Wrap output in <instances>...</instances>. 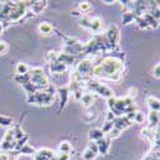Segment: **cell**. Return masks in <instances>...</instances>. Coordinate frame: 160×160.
Wrapping results in <instances>:
<instances>
[{
    "instance_id": "22",
    "label": "cell",
    "mask_w": 160,
    "mask_h": 160,
    "mask_svg": "<svg viewBox=\"0 0 160 160\" xmlns=\"http://www.w3.org/2000/svg\"><path fill=\"white\" fill-rule=\"evenodd\" d=\"M72 151V145L67 141H63L59 143V152L62 154H69Z\"/></svg>"
},
{
    "instance_id": "11",
    "label": "cell",
    "mask_w": 160,
    "mask_h": 160,
    "mask_svg": "<svg viewBox=\"0 0 160 160\" xmlns=\"http://www.w3.org/2000/svg\"><path fill=\"white\" fill-rule=\"evenodd\" d=\"M95 101V94L91 91H86L83 92V95L81 98V104L85 106V108H88V106H91L92 104H94Z\"/></svg>"
},
{
    "instance_id": "20",
    "label": "cell",
    "mask_w": 160,
    "mask_h": 160,
    "mask_svg": "<svg viewBox=\"0 0 160 160\" xmlns=\"http://www.w3.org/2000/svg\"><path fill=\"white\" fill-rule=\"evenodd\" d=\"M142 17L146 19V22L149 23V27H151V28H156L158 26H159V23H160V22H158V21L151 16V13H145Z\"/></svg>"
},
{
    "instance_id": "34",
    "label": "cell",
    "mask_w": 160,
    "mask_h": 160,
    "mask_svg": "<svg viewBox=\"0 0 160 160\" xmlns=\"http://www.w3.org/2000/svg\"><path fill=\"white\" fill-rule=\"evenodd\" d=\"M12 123H13V119L12 118L0 115V126H3V127H10Z\"/></svg>"
},
{
    "instance_id": "2",
    "label": "cell",
    "mask_w": 160,
    "mask_h": 160,
    "mask_svg": "<svg viewBox=\"0 0 160 160\" xmlns=\"http://www.w3.org/2000/svg\"><path fill=\"white\" fill-rule=\"evenodd\" d=\"M30 82L37 88V91H45L48 90L51 85L49 78L44 73L41 68H32L30 72Z\"/></svg>"
},
{
    "instance_id": "40",
    "label": "cell",
    "mask_w": 160,
    "mask_h": 160,
    "mask_svg": "<svg viewBox=\"0 0 160 160\" xmlns=\"http://www.w3.org/2000/svg\"><path fill=\"white\" fill-rule=\"evenodd\" d=\"M136 95H137V90L135 87H131L129 91H128V98L133 99V98H136Z\"/></svg>"
},
{
    "instance_id": "29",
    "label": "cell",
    "mask_w": 160,
    "mask_h": 160,
    "mask_svg": "<svg viewBox=\"0 0 160 160\" xmlns=\"http://www.w3.org/2000/svg\"><path fill=\"white\" fill-rule=\"evenodd\" d=\"M98 154H95L94 151H91L90 149H86L82 154V160H95Z\"/></svg>"
},
{
    "instance_id": "41",
    "label": "cell",
    "mask_w": 160,
    "mask_h": 160,
    "mask_svg": "<svg viewBox=\"0 0 160 160\" xmlns=\"http://www.w3.org/2000/svg\"><path fill=\"white\" fill-rule=\"evenodd\" d=\"M114 119H115V115L109 110L108 113H106V117H105V121H108V122H113L114 121Z\"/></svg>"
},
{
    "instance_id": "36",
    "label": "cell",
    "mask_w": 160,
    "mask_h": 160,
    "mask_svg": "<svg viewBox=\"0 0 160 160\" xmlns=\"http://www.w3.org/2000/svg\"><path fill=\"white\" fill-rule=\"evenodd\" d=\"M72 95H73L76 101H81V98L83 95V91L82 90H74V91H72Z\"/></svg>"
},
{
    "instance_id": "8",
    "label": "cell",
    "mask_w": 160,
    "mask_h": 160,
    "mask_svg": "<svg viewBox=\"0 0 160 160\" xmlns=\"http://www.w3.org/2000/svg\"><path fill=\"white\" fill-rule=\"evenodd\" d=\"M132 123H133V122H132V121H129V119H128L126 115L117 117V118L114 119V121H113L114 127H115V128H118V129H121L122 132H123L124 129H127Z\"/></svg>"
},
{
    "instance_id": "35",
    "label": "cell",
    "mask_w": 160,
    "mask_h": 160,
    "mask_svg": "<svg viewBox=\"0 0 160 160\" xmlns=\"http://www.w3.org/2000/svg\"><path fill=\"white\" fill-rule=\"evenodd\" d=\"M114 127V124H113V122H108V121H105L104 122V126H102V128H101V131L104 132V135H108V133L112 131V128Z\"/></svg>"
},
{
    "instance_id": "4",
    "label": "cell",
    "mask_w": 160,
    "mask_h": 160,
    "mask_svg": "<svg viewBox=\"0 0 160 160\" xmlns=\"http://www.w3.org/2000/svg\"><path fill=\"white\" fill-rule=\"evenodd\" d=\"M105 38L108 41L109 46L113 48V46H117L119 44V38H121V31H119L118 26L117 24H110L108 30L105 32Z\"/></svg>"
},
{
    "instance_id": "30",
    "label": "cell",
    "mask_w": 160,
    "mask_h": 160,
    "mask_svg": "<svg viewBox=\"0 0 160 160\" xmlns=\"http://www.w3.org/2000/svg\"><path fill=\"white\" fill-rule=\"evenodd\" d=\"M143 122H145V115H143V113L136 112V113H135V117H133V123H136V124H143Z\"/></svg>"
},
{
    "instance_id": "25",
    "label": "cell",
    "mask_w": 160,
    "mask_h": 160,
    "mask_svg": "<svg viewBox=\"0 0 160 160\" xmlns=\"http://www.w3.org/2000/svg\"><path fill=\"white\" fill-rule=\"evenodd\" d=\"M19 152L23 154V155H35V154H36V150L32 148V146H30V145L26 143L23 148L19 150Z\"/></svg>"
},
{
    "instance_id": "43",
    "label": "cell",
    "mask_w": 160,
    "mask_h": 160,
    "mask_svg": "<svg viewBox=\"0 0 160 160\" xmlns=\"http://www.w3.org/2000/svg\"><path fill=\"white\" fill-rule=\"evenodd\" d=\"M156 146H160V133H155L154 136V141H152Z\"/></svg>"
},
{
    "instance_id": "13",
    "label": "cell",
    "mask_w": 160,
    "mask_h": 160,
    "mask_svg": "<svg viewBox=\"0 0 160 160\" xmlns=\"http://www.w3.org/2000/svg\"><path fill=\"white\" fill-rule=\"evenodd\" d=\"M148 122H149V127L154 129L160 123V113H158V112H150L149 115H148Z\"/></svg>"
},
{
    "instance_id": "28",
    "label": "cell",
    "mask_w": 160,
    "mask_h": 160,
    "mask_svg": "<svg viewBox=\"0 0 160 160\" xmlns=\"http://www.w3.org/2000/svg\"><path fill=\"white\" fill-rule=\"evenodd\" d=\"M79 24H81L83 28L90 30V27H91V17H87V16L81 17V19H79Z\"/></svg>"
},
{
    "instance_id": "12",
    "label": "cell",
    "mask_w": 160,
    "mask_h": 160,
    "mask_svg": "<svg viewBox=\"0 0 160 160\" xmlns=\"http://www.w3.org/2000/svg\"><path fill=\"white\" fill-rule=\"evenodd\" d=\"M104 137H105V135H104V132L101 131V128H92V129H90V132H88V138H90V141L96 142V141H99V140H101V138H104Z\"/></svg>"
},
{
    "instance_id": "31",
    "label": "cell",
    "mask_w": 160,
    "mask_h": 160,
    "mask_svg": "<svg viewBox=\"0 0 160 160\" xmlns=\"http://www.w3.org/2000/svg\"><path fill=\"white\" fill-rule=\"evenodd\" d=\"M149 156L152 158V159H155V160H160V146H156V145H155L154 148L151 149Z\"/></svg>"
},
{
    "instance_id": "1",
    "label": "cell",
    "mask_w": 160,
    "mask_h": 160,
    "mask_svg": "<svg viewBox=\"0 0 160 160\" xmlns=\"http://www.w3.org/2000/svg\"><path fill=\"white\" fill-rule=\"evenodd\" d=\"M123 71H124V64L121 59L108 57L104 58L100 64L94 65L91 74L96 78H104L105 76H109L113 73H123Z\"/></svg>"
},
{
    "instance_id": "42",
    "label": "cell",
    "mask_w": 160,
    "mask_h": 160,
    "mask_svg": "<svg viewBox=\"0 0 160 160\" xmlns=\"http://www.w3.org/2000/svg\"><path fill=\"white\" fill-rule=\"evenodd\" d=\"M57 160H69V154H62L59 152L58 156H55Z\"/></svg>"
},
{
    "instance_id": "10",
    "label": "cell",
    "mask_w": 160,
    "mask_h": 160,
    "mask_svg": "<svg viewBox=\"0 0 160 160\" xmlns=\"http://www.w3.org/2000/svg\"><path fill=\"white\" fill-rule=\"evenodd\" d=\"M58 62H60V63H63V64H65L67 67H68L71 64H74L76 57L63 51V52H59V54H58Z\"/></svg>"
},
{
    "instance_id": "18",
    "label": "cell",
    "mask_w": 160,
    "mask_h": 160,
    "mask_svg": "<svg viewBox=\"0 0 160 160\" xmlns=\"http://www.w3.org/2000/svg\"><path fill=\"white\" fill-rule=\"evenodd\" d=\"M148 105H149V108H150V112H158L160 113V100L154 98V96H150L148 98Z\"/></svg>"
},
{
    "instance_id": "27",
    "label": "cell",
    "mask_w": 160,
    "mask_h": 160,
    "mask_svg": "<svg viewBox=\"0 0 160 160\" xmlns=\"http://www.w3.org/2000/svg\"><path fill=\"white\" fill-rule=\"evenodd\" d=\"M16 81L18 82V83H21L22 86H24V85H27L28 82H30V74L27 73V74H23V76H16Z\"/></svg>"
},
{
    "instance_id": "14",
    "label": "cell",
    "mask_w": 160,
    "mask_h": 160,
    "mask_svg": "<svg viewBox=\"0 0 160 160\" xmlns=\"http://www.w3.org/2000/svg\"><path fill=\"white\" fill-rule=\"evenodd\" d=\"M101 30H102V19H101L100 17L91 18V27H90V31H92L94 33H100Z\"/></svg>"
},
{
    "instance_id": "24",
    "label": "cell",
    "mask_w": 160,
    "mask_h": 160,
    "mask_svg": "<svg viewBox=\"0 0 160 160\" xmlns=\"http://www.w3.org/2000/svg\"><path fill=\"white\" fill-rule=\"evenodd\" d=\"M78 8H79V13H81V14H87V13L92 9V7L88 2H82L78 5Z\"/></svg>"
},
{
    "instance_id": "38",
    "label": "cell",
    "mask_w": 160,
    "mask_h": 160,
    "mask_svg": "<svg viewBox=\"0 0 160 160\" xmlns=\"http://www.w3.org/2000/svg\"><path fill=\"white\" fill-rule=\"evenodd\" d=\"M87 149H90L91 151H94L95 154H99L98 145H96V142H94V141H90V142H88V145H87Z\"/></svg>"
},
{
    "instance_id": "33",
    "label": "cell",
    "mask_w": 160,
    "mask_h": 160,
    "mask_svg": "<svg viewBox=\"0 0 160 160\" xmlns=\"http://www.w3.org/2000/svg\"><path fill=\"white\" fill-rule=\"evenodd\" d=\"M24 136H26V135H24V132L22 131V128H21L19 126H16V127H14V140H16V141H19V140H22Z\"/></svg>"
},
{
    "instance_id": "37",
    "label": "cell",
    "mask_w": 160,
    "mask_h": 160,
    "mask_svg": "<svg viewBox=\"0 0 160 160\" xmlns=\"http://www.w3.org/2000/svg\"><path fill=\"white\" fill-rule=\"evenodd\" d=\"M9 50V46L5 41H0V55H4L5 52H8Z\"/></svg>"
},
{
    "instance_id": "16",
    "label": "cell",
    "mask_w": 160,
    "mask_h": 160,
    "mask_svg": "<svg viewBox=\"0 0 160 160\" xmlns=\"http://www.w3.org/2000/svg\"><path fill=\"white\" fill-rule=\"evenodd\" d=\"M65 71H67V65L60 63V62H55V63L50 64V72L52 74H60V73H63Z\"/></svg>"
},
{
    "instance_id": "17",
    "label": "cell",
    "mask_w": 160,
    "mask_h": 160,
    "mask_svg": "<svg viewBox=\"0 0 160 160\" xmlns=\"http://www.w3.org/2000/svg\"><path fill=\"white\" fill-rule=\"evenodd\" d=\"M38 31L42 36H51L52 35V26L49 22H42L41 24L38 26Z\"/></svg>"
},
{
    "instance_id": "26",
    "label": "cell",
    "mask_w": 160,
    "mask_h": 160,
    "mask_svg": "<svg viewBox=\"0 0 160 160\" xmlns=\"http://www.w3.org/2000/svg\"><path fill=\"white\" fill-rule=\"evenodd\" d=\"M135 19H136V17H135V14H133L132 12H126V13H123V23H124V24L132 23Z\"/></svg>"
},
{
    "instance_id": "7",
    "label": "cell",
    "mask_w": 160,
    "mask_h": 160,
    "mask_svg": "<svg viewBox=\"0 0 160 160\" xmlns=\"http://www.w3.org/2000/svg\"><path fill=\"white\" fill-rule=\"evenodd\" d=\"M27 9H30L33 14H40L48 5V2H24Z\"/></svg>"
},
{
    "instance_id": "23",
    "label": "cell",
    "mask_w": 160,
    "mask_h": 160,
    "mask_svg": "<svg viewBox=\"0 0 160 160\" xmlns=\"http://www.w3.org/2000/svg\"><path fill=\"white\" fill-rule=\"evenodd\" d=\"M45 59H46V62H48V63H50V64H51V63L58 62V52H57V51H54V50L48 51V52H46Z\"/></svg>"
},
{
    "instance_id": "5",
    "label": "cell",
    "mask_w": 160,
    "mask_h": 160,
    "mask_svg": "<svg viewBox=\"0 0 160 160\" xmlns=\"http://www.w3.org/2000/svg\"><path fill=\"white\" fill-rule=\"evenodd\" d=\"M16 143H17V141L14 140V127H12L10 129L7 131L2 143H0V149L4 150V151L14 150L16 149Z\"/></svg>"
},
{
    "instance_id": "6",
    "label": "cell",
    "mask_w": 160,
    "mask_h": 160,
    "mask_svg": "<svg viewBox=\"0 0 160 160\" xmlns=\"http://www.w3.org/2000/svg\"><path fill=\"white\" fill-rule=\"evenodd\" d=\"M92 69H94V63H92V60L88 59V58L79 60L78 64H77V67H76V71L79 74H81V76H83V77L91 76Z\"/></svg>"
},
{
    "instance_id": "44",
    "label": "cell",
    "mask_w": 160,
    "mask_h": 160,
    "mask_svg": "<svg viewBox=\"0 0 160 160\" xmlns=\"http://www.w3.org/2000/svg\"><path fill=\"white\" fill-rule=\"evenodd\" d=\"M3 30H4V26H3V22H0V35H2Z\"/></svg>"
},
{
    "instance_id": "32",
    "label": "cell",
    "mask_w": 160,
    "mask_h": 160,
    "mask_svg": "<svg viewBox=\"0 0 160 160\" xmlns=\"http://www.w3.org/2000/svg\"><path fill=\"white\" fill-rule=\"evenodd\" d=\"M122 135V131L121 129H118V128H115V127H113L112 128V131L108 133V138H110V140H115V138H118L119 136Z\"/></svg>"
},
{
    "instance_id": "39",
    "label": "cell",
    "mask_w": 160,
    "mask_h": 160,
    "mask_svg": "<svg viewBox=\"0 0 160 160\" xmlns=\"http://www.w3.org/2000/svg\"><path fill=\"white\" fill-rule=\"evenodd\" d=\"M152 74H154V77H155V78H160V63H159V64H156V65L154 67V69H152Z\"/></svg>"
},
{
    "instance_id": "3",
    "label": "cell",
    "mask_w": 160,
    "mask_h": 160,
    "mask_svg": "<svg viewBox=\"0 0 160 160\" xmlns=\"http://www.w3.org/2000/svg\"><path fill=\"white\" fill-rule=\"evenodd\" d=\"M26 12H27V7H26L24 2H17V3H13L10 13L8 16V21L9 22H17L19 21L23 16H26Z\"/></svg>"
},
{
    "instance_id": "19",
    "label": "cell",
    "mask_w": 160,
    "mask_h": 160,
    "mask_svg": "<svg viewBox=\"0 0 160 160\" xmlns=\"http://www.w3.org/2000/svg\"><path fill=\"white\" fill-rule=\"evenodd\" d=\"M141 135L143 138H149L150 141H154V136H155V133H154V129L150 128L149 126H146L141 129Z\"/></svg>"
},
{
    "instance_id": "15",
    "label": "cell",
    "mask_w": 160,
    "mask_h": 160,
    "mask_svg": "<svg viewBox=\"0 0 160 160\" xmlns=\"http://www.w3.org/2000/svg\"><path fill=\"white\" fill-rule=\"evenodd\" d=\"M58 92L60 95V109H63L67 104V101H68V98H69V87H65V86L60 87L58 90Z\"/></svg>"
},
{
    "instance_id": "21",
    "label": "cell",
    "mask_w": 160,
    "mask_h": 160,
    "mask_svg": "<svg viewBox=\"0 0 160 160\" xmlns=\"http://www.w3.org/2000/svg\"><path fill=\"white\" fill-rule=\"evenodd\" d=\"M30 71L28 68V65L27 64H24V63H18L17 67H16V72L18 76H23V74H27Z\"/></svg>"
},
{
    "instance_id": "9",
    "label": "cell",
    "mask_w": 160,
    "mask_h": 160,
    "mask_svg": "<svg viewBox=\"0 0 160 160\" xmlns=\"http://www.w3.org/2000/svg\"><path fill=\"white\" fill-rule=\"evenodd\" d=\"M96 145H98V149H99V154L106 155L110 150V138L104 137V138L96 141Z\"/></svg>"
}]
</instances>
